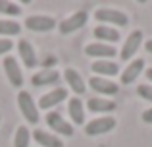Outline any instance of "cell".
<instances>
[{"mask_svg": "<svg viewBox=\"0 0 152 147\" xmlns=\"http://www.w3.org/2000/svg\"><path fill=\"white\" fill-rule=\"evenodd\" d=\"M87 19H89V14H87L85 10H79V12H75L73 16H69L67 19H64V21L58 25V29H60V33H62V35L73 33V31L81 29V27L85 25Z\"/></svg>", "mask_w": 152, "mask_h": 147, "instance_id": "cell-3", "label": "cell"}, {"mask_svg": "<svg viewBox=\"0 0 152 147\" xmlns=\"http://www.w3.org/2000/svg\"><path fill=\"white\" fill-rule=\"evenodd\" d=\"M141 41H142V31H139V29L133 31V33L127 37L125 45H123V49H121V60H129V58L139 50Z\"/></svg>", "mask_w": 152, "mask_h": 147, "instance_id": "cell-10", "label": "cell"}, {"mask_svg": "<svg viewBox=\"0 0 152 147\" xmlns=\"http://www.w3.org/2000/svg\"><path fill=\"white\" fill-rule=\"evenodd\" d=\"M25 27L31 31H50L56 27V19L50 16H29L25 19Z\"/></svg>", "mask_w": 152, "mask_h": 147, "instance_id": "cell-6", "label": "cell"}, {"mask_svg": "<svg viewBox=\"0 0 152 147\" xmlns=\"http://www.w3.org/2000/svg\"><path fill=\"white\" fill-rule=\"evenodd\" d=\"M60 79V74L54 72V70H42V72H37L31 78V83L35 87H45V85H54L58 83Z\"/></svg>", "mask_w": 152, "mask_h": 147, "instance_id": "cell-14", "label": "cell"}, {"mask_svg": "<svg viewBox=\"0 0 152 147\" xmlns=\"http://www.w3.org/2000/svg\"><path fill=\"white\" fill-rule=\"evenodd\" d=\"M4 70H6V75L10 79V83L14 87H21L23 85V74H21V68L18 66V60L14 56H6L4 60Z\"/></svg>", "mask_w": 152, "mask_h": 147, "instance_id": "cell-7", "label": "cell"}, {"mask_svg": "<svg viewBox=\"0 0 152 147\" xmlns=\"http://www.w3.org/2000/svg\"><path fill=\"white\" fill-rule=\"evenodd\" d=\"M46 124H48V128H52L56 134H64V136H67V137L73 136V126L64 120L62 114L56 112V110H52V112L46 114Z\"/></svg>", "mask_w": 152, "mask_h": 147, "instance_id": "cell-5", "label": "cell"}, {"mask_svg": "<svg viewBox=\"0 0 152 147\" xmlns=\"http://www.w3.org/2000/svg\"><path fill=\"white\" fill-rule=\"evenodd\" d=\"M0 122H2V114H0Z\"/></svg>", "mask_w": 152, "mask_h": 147, "instance_id": "cell-30", "label": "cell"}, {"mask_svg": "<svg viewBox=\"0 0 152 147\" xmlns=\"http://www.w3.org/2000/svg\"><path fill=\"white\" fill-rule=\"evenodd\" d=\"M33 140L42 147H64V141L60 137H56L54 134H48L45 130H35L33 132Z\"/></svg>", "mask_w": 152, "mask_h": 147, "instance_id": "cell-16", "label": "cell"}, {"mask_svg": "<svg viewBox=\"0 0 152 147\" xmlns=\"http://www.w3.org/2000/svg\"><path fill=\"white\" fill-rule=\"evenodd\" d=\"M114 128H115V118H112V116L94 118L93 122H89L85 126V134L87 136H100V134H108Z\"/></svg>", "mask_w": 152, "mask_h": 147, "instance_id": "cell-4", "label": "cell"}, {"mask_svg": "<svg viewBox=\"0 0 152 147\" xmlns=\"http://www.w3.org/2000/svg\"><path fill=\"white\" fill-rule=\"evenodd\" d=\"M94 18L102 23H112V25H119V27L129 23V18L121 10H112V8H100V10H96L94 12Z\"/></svg>", "mask_w": 152, "mask_h": 147, "instance_id": "cell-2", "label": "cell"}, {"mask_svg": "<svg viewBox=\"0 0 152 147\" xmlns=\"http://www.w3.org/2000/svg\"><path fill=\"white\" fill-rule=\"evenodd\" d=\"M21 31V25L12 19H0V35H18Z\"/></svg>", "mask_w": 152, "mask_h": 147, "instance_id": "cell-22", "label": "cell"}, {"mask_svg": "<svg viewBox=\"0 0 152 147\" xmlns=\"http://www.w3.org/2000/svg\"><path fill=\"white\" fill-rule=\"evenodd\" d=\"M94 37H96L98 41L115 43V41H119V31L114 29V27H110V25H98L96 29H94Z\"/></svg>", "mask_w": 152, "mask_h": 147, "instance_id": "cell-20", "label": "cell"}, {"mask_svg": "<svg viewBox=\"0 0 152 147\" xmlns=\"http://www.w3.org/2000/svg\"><path fill=\"white\" fill-rule=\"evenodd\" d=\"M29 141H31V134L27 130V126H19L14 137V147H29Z\"/></svg>", "mask_w": 152, "mask_h": 147, "instance_id": "cell-21", "label": "cell"}, {"mask_svg": "<svg viewBox=\"0 0 152 147\" xmlns=\"http://www.w3.org/2000/svg\"><path fill=\"white\" fill-rule=\"evenodd\" d=\"M145 47H146V50H148V52L152 54V39H150V41H146V43H145Z\"/></svg>", "mask_w": 152, "mask_h": 147, "instance_id": "cell-28", "label": "cell"}, {"mask_svg": "<svg viewBox=\"0 0 152 147\" xmlns=\"http://www.w3.org/2000/svg\"><path fill=\"white\" fill-rule=\"evenodd\" d=\"M67 112H69L73 124H79L81 126L85 122V109H83V103L79 97H71L69 103H67Z\"/></svg>", "mask_w": 152, "mask_h": 147, "instance_id": "cell-15", "label": "cell"}, {"mask_svg": "<svg viewBox=\"0 0 152 147\" xmlns=\"http://www.w3.org/2000/svg\"><path fill=\"white\" fill-rule=\"evenodd\" d=\"M85 54L87 56H96V58H112L115 56V49L112 45H104V43H93V45L85 47Z\"/></svg>", "mask_w": 152, "mask_h": 147, "instance_id": "cell-11", "label": "cell"}, {"mask_svg": "<svg viewBox=\"0 0 152 147\" xmlns=\"http://www.w3.org/2000/svg\"><path fill=\"white\" fill-rule=\"evenodd\" d=\"M66 97H67V91L64 89V87H56V89L48 91L46 95L41 97V101H39V109L48 110L50 106H56V105H60V103H64Z\"/></svg>", "mask_w": 152, "mask_h": 147, "instance_id": "cell-8", "label": "cell"}, {"mask_svg": "<svg viewBox=\"0 0 152 147\" xmlns=\"http://www.w3.org/2000/svg\"><path fill=\"white\" fill-rule=\"evenodd\" d=\"M87 109H89L91 112H112V110L115 109V103L100 99V97H93V99L87 101Z\"/></svg>", "mask_w": 152, "mask_h": 147, "instance_id": "cell-19", "label": "cell"}, {"mask_svg": "<svg viewBox=\"0 0 152 147\" xmlns=\"http://www.w3.org/2000/svg\"><path fill=\"white\" fill-rule=\"evenodd\" d=\"M0 14L6 16H19L21 14V8L14 2H8V0H0Z\"/></svg>", "mask_w": 152, "mask_h": 147, "instance_id": "cell-23", "label": "cell"}, {"mask_svg": "<svg viewBox=\"0 0 152 147\" xmlns=\"http://www.w3.org/2000/svg\"><path fill=\"white\" fill-rule=\"evenodd\" d=\"M18 50H19V56H21L23 64H25L27 68H35V66H37V54H35L33 45H31V43L27 41V39L19 41Z\"/></svg>", "mask_w": 152, "mask_h": 147, "instance_id": "cell-12", "label": "cell"}, {"mask_svg": "<svg viewBox=\"0 0 152 147\" xmlns=\"http://www.w3.org/2000/svg\"><path fill=\"white\" fill-rule=\"evenodd\" d=\"M137 93L141 95L142 99H146V101L152 103V85H146V83H142V85L137 87Z\"/></svg>", "mask_w": 152, "mask_h": 147, "instance_id": "cell-24", "label": "cell"}, {"mask_svg": "<svg viewBox=\"0 0 152 147\" xmlns=\"http://www.w3.org/2000/svg\"><path fill=\"white\" fill-rule=\"evenodd\" d=\"M145 75H146V79H148V81H152V68H148L145 72Z\"/></svg>", "mask_w": 152, "mask_h": 147, "instance_id": "cell-29", "label": "cell"}, {"mask_svg": "<svg viewBox=\"0 0 152 147\" xmlns=\"http://www.w3.org/2000/svg\"><path fill=\"white\" fill-rule=\"evenodd\" d=\"M64 75H66V81H67V85L73 89V93H77V95H83L85 93V81H83V78L79 75V72H75L73 68H67L66 72H64Z\"/></svg>", "mask_w": 152, "mask_h": 147, "instance_id": "cell-17", "label": "cell"}, {"mask_svg": "<svg viewBox=\"0 0 152 147\" xmlns=\"http://www.w3.org/2000/svg\"><path fill=\"white\" fill-rule=\"evenodd\" d=\"M142 120H145L146 124H152V109H148V110L142 112Z\"/></svg>", "mask_w": 152, "mask_h": 147, "instance_id": "cell-27", "label": "cell"}, {"mask_svg": "<svg viewBox=\"0 0 152 147\" xmlns=\"http://www.w3.org/2000/svg\"><path fill=\"white\" fill-rule=\"evenodd\" d=\"M145 70V60L142 58H137V60H133L129 66L125 68V72H121V83L123 85H127V83H133L135 79L139 78V74Z\"/></svg>", "mask_w": 152, "mask_h": 147, "instance_id": "cell-13", "label": "cell"}, {"mask_svg": "<svg viewBox=\"0 0 152 147\" xmlns=\"http://www.w3.org/2000/svg\"><path fill=\"white\" fill-rule=\"evenodd\" d=\"M56 62H58V60L50 54V56H46L45 60H42V68H45V70H52V66H56Z\"/></svg>", "mask_w": 152, "mask_h": 147, "instance_id": "cell-26", "label": "cell"}, {"mask_svg": "<svg viewBox=\"0 0 152 147\" xmlns=\"http://www.w3.org/2000/svg\"><path fill=\"white\" fill-rule=\"evenodd\" d=\"M12 47H14V43H12L10 39H0V56L6 54V52H10Z\"/></svg>", "mask_w": 152, "mask_h": 147, "instance_id": "cell-25", "label": "cell"}, {"mask_svg": "<svg viewBox=\"0 0 152 147\" xmlns=\"http://www.w3.org/2000/svg\"><path fill=\"white\" fill-rule=\"evenodd\" d=\"M89 85L100 95H115L118 89H119L114 81H110V79H106V78H98V75H93V78L89 79Z\"/></svg>", "mask_w": 152, "mask_h": 147, "instance_id": "cell-9", "label": "cell"}, {"mask_svg": "<svg viewBox=\"0 0 152 147\" xmlns=\"http://www.w3.org/2000/svg\"><path fill=\"white\" fill-rule=\"evenodd\" d=\"M18 105H19V110H21L23 118H25L29 124H37V122L41 120V116H39V106L35 105L31 93H27V91H19Z\"/></svg>", "mask_w": 152, "mask_h": 147, "instance_id": "cell-1", "label": "cell"}, {"mask_svg": "<svg viewBox=\"0 0 152 147\" xmlns=\"http://www.w3.org/2000/svg\"><path fill=\"white\" fill-rule=\"evenodd\" d=\"M91 68H93L94 74H98V78L100 75H115L119 72V66L112 60H96V62H93Z\"/></svg>", "mask_w": 152, "mask_h": 147, "instance_id": "cell-18", "label": "cell"}]
</instances>
